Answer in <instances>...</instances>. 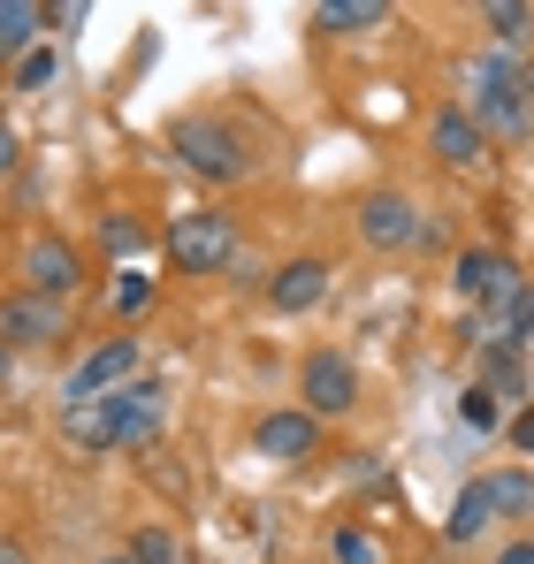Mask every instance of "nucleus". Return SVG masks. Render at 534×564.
<instances>
[{
  "label": "nucleus",
  "instance_id": "obj_1",
  "mask_svg": "<svg viewBox=\"0 0 534 564\" xmlns=\"http://www.w3.org/2000/svg\"><path fill=\"white\" fill-rule=\"evenodd\" d=\"M161 420H169V389L161 381H122V389H107L99 404H77V412H62V427H70V443L99 458V451H146L153 435H161Z\"/></svg>",
  "mask_w": 534,
  "mask_h": 564
},
{
  "label": "nucleus",
  "instance_id": "obj_2",
  "mask_svg": "<svg viewBox=\"0 0 534 564\" xmlns=\"http://www.w3.org/2000/svg\"><path fill=\"white\" fill-rule=\"evenodd\" d=\"M473 122H481V138L489 130H527L534 122V69H520V62H504V54H489L481 69H473V99H458Z\"/></svg>",
  "mask_w": 534,
  "mask_h": 564
},
{
  "label": "nucleus",
  "instance_id": "obj_3",
  "mask_svg": "<svg viewBox=\"0 0 534 564\" xmlns=\"http://www.w3.org/2000/svg\"><path fill=\"white\" fill-rule=\"evenodd\" d=\"M237 252V214L229 206H191L169 221V268L177 275H214Z\"/></svg>",
  "mask_w": 534,
  "mask_h": 564
},
{
  "label": "nucleus",
  "instance_id": "obj_4",
  "mask_svg": "<svg viewBox=\"0 0 534 564\" xmlns=\"http://www.w3.org/2000/svg\"><path fill=\"white\" fill-rule=\"evenodd\" d=\"M169 153L191 176H206V184H237L245 176V138L229 122H214V115H183L177 130H169Z\"/></svg>",
  "mask_w": 534,
  "mask_h": 564
},
{
  "label": "nucleus",
  "instance_id": "obj_5",
  "mask_svg": "<svg viewBox=\"0 0 534 564\" xmlns=\"http://www.w3.org/2000/svg\"><path fill=\"white\" fill-rule=\"evenodd\" d=\"M15 290H31V297H46V305H62L70 290H85V252L70 245V237H54V229H39V237H23V252H15Z\"/></svg>",
  "mask_w": 534,
  "mask_h": 564
},
{
  "label": "nucleus",
  "instance_id": "obj_6",
  "mask_svg": "<svg viewBox=\"0 0 534 564\" xmlns=\"http://www.w3.org/2000/svg\"><path fill=\"white\" fill-rule=\"evenodd\" d=\"M130 367H138V336H107V344H92L85 359L62 375V404H70V412H77V404H99L107 389L130 381Z\"/></svg>",
  "mask_w": 534,
  "mask_h": 564
},
{
  "label": "nucleus",
  "instance_id": "obj_7",
  "mask_svg": "<svg viewBox=\"0 0 534 564\" xmlns=\"http://www.w3.org/2000/svg\"><path fill=\"white\" fill-rule=\"evenodd\" d=\"M359 404V367L344 351H313L306 367H298V412H313V420H344Z\"/></svg>",
  "mask_w": 534,
  "mask_h": 564
},
{
  "label": "nucleus",
  "instance_id": "obj_8",
  "mask_svg": "<svg viewBox=\"0 0 534 564\" xmlns=\"http://www.w3.org/2000/svg\"><path fill=\"white\" fill-rule=\"evenodd\" d=\"M420 206L405 198V191H366L359 198V237L374 245V252H405V245H420Z\"/></svg>",
  "mask_w": 534,
  "mask_h": 564
},
{
  "label": "nucleus",
  "instance_id": "obj_9",
  "mask_svg": "<svg viewBox=\"0 0 534 564\" xmlns=\"http://www.w3.org/2000/svg\"><path fill=\"white\" fill-rule=\"evenodd\" d=\"M253 451L275 458V466H306L313 451H321V420L313 412H298V404H282V412H260V427H253Z\"/></svg>",
  "mask_w": 534,
  "mask_h": 564
},
{
  "label": "nucleus",
  "instance_id": "obj_10",
  "mask_svg": "<svg viewBox=\"0 0 534 564\" xmlns=\"http://www.w3.org/2000/svg\"><path fill=\"white\" fill-rule=\"evenodd\" d=\"M329 282H337V268H329V260L298 252V260H282V268L267 275V313H313V305L329 297Z\"/></svg>",
  "mask_w": 534,
  "mask_h": 564
},
{
  "label": "nucleus",
  "instance_id": "obj_11",
  "mask_svg": "<svg viewBox=\"0 0 534 564\" xmlns=\"http://www.w3.org/2000/svg\"><path fill=\"white\" fill-rule=\"evenodd\" d=\"M428 145H436V161H450V169H481L489 161V138H481V122L466 107H436L428 115Z\"/></svg>",
  "mask_w": 534,
  "mask_h": 564
},
{
  "label": "nucleus",
  "instance_id": "obj_12",
  "mask_svg": "<svg viewBox=\"0 0 534 564\" xmlns=\"http://www.w3.org/2000/svg\"><path fill=\"white\" fill-rule=\"evenodd\" d=\"M62 336V305H46V297H31V290H8L0 297V344L15 351V344H54Z\"/></svg>",
  "mask_w": 534,
  "mask_h": 564
},
{
  "label": "nucleus",
  "instance_id": "obj_13",
  "mask_svg": "<svg viewBox=\"0 0 534 564\" xmlns=\"http://www.w3.org/2000/svg\"><path fill=\"white\" fill-rule=\"evenodd\" d=\"M489 519H496L489 480H466V488H458V503H450V519H444V534H450V542H481V534H489Z\"/></svg>",
  "mask_w": 534,
  "mask_h": 564
},
{
  "label": "nucleus",
  "instance_id": "obj_14",
  "mask_svg": "<svg viewBox=\"0 0 534 564\" xmlns=\"http://www.w3.org/2000/svg\"><path fill=\"white\" fill-rule=\"evenodd\" d=\"M481 389H496V397H512V404L527 397V367H520V344H504V336H496V344H481Z\"/></svg>",
  "mask_w": 534,
  "mask_h": 564
},
{
  "label": "nucleus",
  "instance_id": "obj_15",
  "mask_svg": "<svg viewBox=\"0 0 534 564\" xmlns=\"http://www.w3.org/2000/svg\"><path fill=\"white\" fill-rule=\"evenodd\" d=\"M39 31H46V8L39 0H0V54H31L39 46Z\"/></svg>",
  "mask_w": 534,
  "mask_h": 564
},
{
  "label": "nucleus",
  "instance_id": "obj_16",
  "mask_svg": "<svg viewBox=\"0 0 534 564\" xmlns=\"http://www.w3.org/2000/svg\"><path fill=\"white\" fill-rule=\"evenodd\" d=\"M374 23H389V8H382V0H321V8H313V31H337V39L374 31Z\"/></svg>",
  "mask_w": 534,
  "mask_h": 564
},
{
  "label": "nucleus",
  "instance_id": "obj_17",
  "mask_svg": "<svg viewBox=\"0 0 534 564\" xmlns=\"http://www.w3.org/2000/svg\"><path fill=\"white\" fill-rule=\"evenodd\" d=\"M481 23L496 31V46H527V39H534V8H527V0H489Z\"/></svg>",
  "mask_w": 534,
  "mask_h": 564
},
{
  "label": "nucleus",
  "instance_id": "obj_18",
  "mask_svg": "<svg viewBox=\"0 0 534 564\" xmlns=\"http://www.w3.org/2000/svg\"><path fill=\"white\" fill-rule=\"evenodd\" d=\"M458 420H466V427H473V435H496V427H504V397H496V389H481V381H473V389H466V397H458Z\"/></svg>",
  "mask_w": 534,
  "mask_h": 564
},
{
  "label": "nucleus",
  "instance_id": "obj_19",
  "mask_svg": "<svg viewBox=\"0 0 534 564\" xmlns=\"http://www.w3.org/2000/svg\"><path fill=\"white\" fill-rule=\"evenodd\" d=\"M481 480H489V496H496V511H534V473H527V466L481 473Z\"/></svg>",
  "mask_w": 534,
  "mask_h": 564
},
{
  "label": "nucleus",
  "instance_id": "obj_20",
  "mask_svg": "<svg viewBox=\"0 0 534 564\" xmlns=\"http://www.w3.org/2000/svg\"><path fill=\"white\" fill-rule=\"evenodd\" d=\"M130 564H183V542L169 527H138L130 534Z\"/></svg>",
  "mask_w": 534,
  "mask_h": 564
},
{
  "label": "nucleus",
  "instance_id": "obj_21",
  "mask_svg": "<svg viewBox=\"0 0 534 564\" xmlns=\"http://www.w3.org/2000/svg\"><path fill=\"white\" fill-rule=\"evenodd\" d=\"M46 85H54V54H46V46H31V54L15 62V93H46Z\"/></svg>",
  "mask_w": 534,
  "mask_h": 564
},
{
  "label": "nucleus",
  "instance_id": "obj_22",
  "mask_svg": "<svg viewBox=\"0 0 534 564\" xmlns=\"http://www.w3.org/2000/svg\"><path fill=\"white\" fill-rule=\"evenodd\" d=\"M496 321H504V344H527V336H534V282L504 305V313H496Z\"/></svg>",
  "mask_w": 534,
  "mask_h": 564
},
{
  "label": "nucleus",
  "instance_id": "obj_23",
  "mask_svg": "<svg viewBox=\"0 0 534 564\" xmlns=\"http://www.w3.org/2000/svg\"><path fill=\"white\" fill-rule=\"evenodd\" d=\"M153 305V275H122L115 282V313H146Z\"/></svg>",
  "mask_w": 534,
  "mask_h": 564
},
{
  "label": "nucleus",
  "instance_id": "obj_24",
  "mask_svg": "<svg viewBox=\"0 0 534 564\" xmlns=\"http://www.w3.org/2000/svg\"><path fill=\"white\" fill-rule=\"evenodd\" d=\"M99 245H107V252H138V221H130V214H107V221H99Z\"/></svg>",
  "mask_w": 534,
  "mask_h": 564
},
{
  "label": "nucleus",
  "instance_id": "obj_25",
  "mask_svg": "<svg viewBox=\"0 0 534 564\" xmlns=\"http://www.w3.org/2000/svg\"><path fill=\"white\" fill-rule=\"evenodd\" d=\"M337 564H374V542L359 527H337Z\"/></svg>",
  "mask_w": 534,
  "mask_h": 564
},
{
  "label": "nucleus",
  "instance_id": "obj_26",
  "mask_svg": "<svg viewBox=\"0 0 534 564\" xmlns=\"http://www.w3.org/2000/svg\"><path fill=\"white\" fill-rule=\"evenodd\" d=\"M85 15H92L85 0H54V8H46V31H77Z\"/></svg>",
  "mask_w": 534,
  "mask_h": 564
},
{
  "label": "nucleus",
  "instance_id": "obj_27",
  "mask_svg": "<svg viewBox=\"0 0 534 564\" xmlns=\"http://www.w3.org/2000/svg\"><path fill=\"white\" fill-rule=\"evenodd\" d=\"M512 451H527V458H534V404L512 412Z\"/></svg>",
  "mask_w": 534,
  "mask_h": 564
},
{
  "label": "nucleus",
  "instance_id": "obj_28",
  "mask_svg": "<svg viewBox=\"0 0 534 564\" xmlns=\"http://www.w3.org/2000/svg\"><path fill=\"white\" fill-rule=\"evenodd\" d=\"M0 176H15V130L0 122Z\"/></svg>",
  "mask_w": 534,
  "mask_h": 564
},
{
  "label": "nucleus",
  "instance_id": "obj_29",
  "mask_svg": "<svg viewBox=\"0 0 534 564\" xmlns=\"http://www.w3.org/2000/svg\"><path fill=\"white\" fill-rule=\"evenodd\" d=\"M496 564H534V542H504V550H496Z\"/></svg>",
  "mask_w": 534,
  "mask_h": 564
},
{
  "label": "nucleus",
  "instance_id": "obj_30",
  "mask_svg": "<svg viewBox=\"0 0 534 564\" xmlns=\"http://www.w3.org/2000/svg\"><path fill=\"white\" fill-rule=\"evenodd\" d=\"M0 389H8V344H0Z\"/></svg>",
  "mask_w": 534,
  "mask_h": 564
},
{
  "label": "nucleus",
  "instance_id": "obj_31",
  "mask_svg": "<svg viewBox=\"0 0 534 564\" xmlns=\"http://www.w3.org/2000/svg\"><path fill=\"white\" fill-rule=\"evenodd\" d=\"M0 564H23V557H15V550H0Z\"/></svg>",
  "mask_w": 534,
  "mask_h": 564
},
{
  "label": "nucleus",
  "instance_id": "obj_32",
  "mask_svg": "<svg viewBox=\"0 0 534 564\" xmlns=\"http://www.w3.org/2000/svg\"><path fill=\"white\" fill-rule=\"evenodd\" d=\"M107 564H130V557H107Z\"/></svg>",
  "mask_w": 534,
  "mask_h": 564
}]
</instances>
